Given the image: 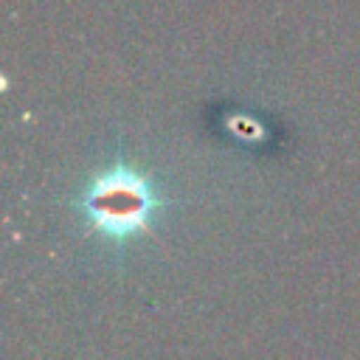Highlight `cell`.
Here are the masks:
<instances>
[{
  "instance_id": "obj_1",
  "label": "cell",
  "mask_w": 360,
  "mask_h": 360,
  "mask_svg": "<svg viewBox=\"0 0 360 360\" xmlns=\"http://www.w3.org/2000/svg\"><path fill=\"white\" fill-rule=\"evenodd\" d=\"M146 211V200L141 194V188H121V186H112V188H104V191H96V205H93V214L96 219H101L110 231L115 228H138V219L143 217Z\"/></svg>"
}]
</instances>
